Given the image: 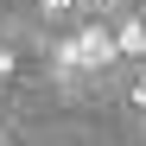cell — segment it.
I'll return each mask as SVG.
<instances>
[{"instance_id":"obj_1","label":"cell","mask_w":146,"mask_h":146,"mask_svg":"<svg viewBox=\"0 0 146 146\" xmlns=\"http://www.w3.org/2000/svg\"><path fill=\"white\" fill-rule=\"evenodd\" d=\"M108 57H114V38H108L102 26H83V32L57 51V70H102Z\"/></svg>"},{"instance_id":"obj_2","label":"cell","mask_w":146,"mask_h":146,"mask_svg":"<svg viewBox=\"0 0 146 146\" xmlns=\"http://www.w3.org/2000/svg\"><path fill=\"white\" fill-rule=\"evenodd\" d=\"M114 51L121 57H146V26H121L114 32Z\"/></svg>"},{"instance_id":"obj_3","label":"cell","mask_w":146,"mask_h":146,"mask_svg":"<svg viewBox=\"0 0 146 146\" xmlns=\"http://www.w3.org/2000/svg\"><path fill=\"white\" fill-rule=\"evenodd\" d=\"M133 102H140V108H146V76H140V83H133Z\"/></svg>"},{"instance_id":"obj_5","label":"cell","mask_w":146,"mask_h":146,"mask_svg":"<svg viewBox=\"0 0 146 146\" xmlns=\"http://www.w3.org/2000/svg\"><path fill=\"white\" fill-rule=\"evenodd\" d=\"M83 7H102V0H83Z\"/></svg>"},{"instance_id":"obj_4","label":"cell","mask_w":146,"mask_h":146,"mask_svg":"<svg viewBox=\"0 0 146 146\" xmlns=\"http://www.w3.org/2000/svg\"><path fill=\"white\" fill-rule=\"evenodd\" d=\"M64 7H70V0H44V13H64Z\"/></svg>"}]
</instances>
